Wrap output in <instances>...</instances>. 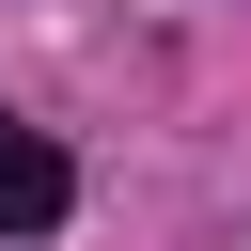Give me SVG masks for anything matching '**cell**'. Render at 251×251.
I'll return each instance as SVG.
<instances>
[{
  "label": "cell",
  "instance_id": "1",
  "mask_svg": "<svg viewBox=\"0 0 251 251\" xmlns=\"http://www.w3.org/2000/svg\"><path fill=\"white\" fill-rule=\"evenodd\" d=\"M78 204V173H63V141L47 126H0V235H47Z\"/></svg>",
  "mask_w": 251,
  "mask_h": 251
}]
</instances>
